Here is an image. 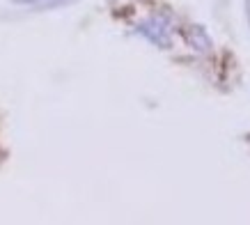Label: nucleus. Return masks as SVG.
I'll list each match as a JSON object with an SVG mask.
<instances>
[{
    "label": "nucleus",
    "instance_id": "nucleus-1",
    "mask_svg": "<svg viewBox=\"0 0 250 225\" xmlns=\"http://www.w3.org/2000/svg\"><path fill=\"white\" fill-rule=\"evenodd\" d=\"M138 32L143 35L145 39H149L154 46L159 48H170V42H172V30H170V23L163 19V16H152L138 25Z\"/></svg>",
    "mask_w": 250,
    "mask_h": 225
},
{
    "label": "nucleus",
    "instance_id": "nucleus-2",
    "mask_svg": "<svg viewBox=\"0 0 250 225\" xmlns=\"http://www.w3.org/2000/svg\"><path fill=\"white\" fill-rule=\"evenodd\" d=\"M184 35H186V42H188L195 51H200V53H209V51H211V39H209L207 30H202L200 25H190V28H186V30H184Z\"/></svg>",
    "mask_w": 250,
    "mask_h": 225
},
{
    "label": "nucleus",
    "instance_id": "nucleus-3",
    "mask_svg": "<svg viewBox=\"0 0 250 225\" xmlns=\"http://www.w3.org/2000/svg\"><path fill=\"white\" fill-rule=\"evenodd\" d=\"M16 2L35 5V7H39V9H51V7H58V5H67L71 0H16Z\"/></svg>",
    "mask_w": 250,
    "mask_h": 225
}]
</instances>
